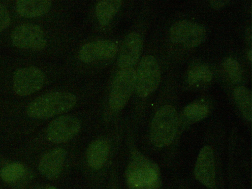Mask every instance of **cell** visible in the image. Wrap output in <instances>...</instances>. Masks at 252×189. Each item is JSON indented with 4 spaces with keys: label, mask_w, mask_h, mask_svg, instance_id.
<instances>
[{
    "label": "cell",
    "mask_w": 252,
    "mask_h": 189,
    "mask_svg": "<svg viewBox=\"0 0 252 189\" xmlns=\"http://www.w3.org/2000/svg\"><path fill=\"white\" fill-rule=\"evenodd\" d=\"M76 102V96L70 93L53 92L32 101L28 105L27 112L32 118L46 119L69 110Z\"/></svg>",
    "instance_id": "obj_1"
},
{
    "label": "cell",
    "mask_w": 252,
    "mask_h": 189,
    "mask_svg": "<svg viewBox=\"0 0 252 189\" xmlns=\"http://www.w3.org/2000/svg\"><path fill=\"white\" fill-rule=\"evenodd\" d=\"M126 178L130 189H159L161 184L158 165L138 153L128 165Z\"/></svg>",
    "instance_id": "obj_2"
},
{
    "label": "cell",
    "mask_w": 252,
    "mask_h": 189,
    "mask_svg": "<svg viewBox=\"0 0 252 189\" xmlns=\"http://www.w3.org/2000/svg\"><path fill=\"white\" fill-rule=\"evenodd\" d=\"M176 109L166 105L157 112L152 121L150 137L152 143L158 147L167 146L172 141L178 126Z\"/></svg>",
    "instance_id": "obj_3"
},
{
    "label": "cell",
    "mask_w": 252,
    "mask_h": 189,
    "mask_svg": "<svg viewBox=\"0 0 252 189\" xmlns=\"http://www.w3.org/2000/svg\"><path fill=\"white\" fill-rule=\"evenodd\" d=\"M160 71L156 59L151 55L141 60L135 75V90L141 97H145L158 88L160 81Z\"/></svg>",
    "instance_id": "obj_4"
},
{
    "label": "cell",
    "mask_w": 252,
    "mask_h": 189,
    "mask_svg": "<svg viewBox=\"0 0 252 189\" xmlns=\"http://www.w3.org/2000/svg\"><path fill=\"white\" fill-rule=\"evenodd\" d=\"M136 71L133 68L121 69L116 74L111 87L109 104L115 111L126 105L135 87Z\"/></svg>",
    "instance_id": "obj_5"
},
{
    "label": "cell",
    "mask_w": 252,
    "mask_h": 189,
    "mask_svg": "<svg viewBox=\"0 0 252 189\" xmlns=\"http://www.w3.org/2000/svg\"><path fill=\"white\" fill-rule=\"evenodd\" d=\"M169 35L171 40L188 48L199 46L205 40L206 31L201 25L189 20L175 22L171 27Z\"/></svg>",
    "instance_id": "obj_6"
},
{
    "label": "cell",
    "mask_w": 252,
    "mask_h": 189,
    "mask_svg": "<svg viewBox=\"0 0 252 189\" xmlns=\"http://www.w3.org/2000/svg\"><path fill=\"white\" fill-rule=\"evenodd\" d=\"M13 45L17 48L38 51L43 49L47 43L42 28L34 24H23L17 26L11 34Z\"/></svg>",
    "instance_id": "obj_7"
},
{
    "label": "cell",
    "mask_w": 252,
    "mask_h": 189,
    "mask_svg": "<svg viewBox=\"0 0 252 189\" xmlns=\"http://www.w3.org/2000/svg\"><path fill=\"white\" fill-rule=\"evenodd\" d=\"M45 80L44 73L35 66H28L18 69L13 79L15 92L22 96L28 95L40 90Z\"/></svg>",
    "instance_id": "obj_8"
},
{
    "label": "cell",
    "mask_w": 252,
    "mask_h": 189,
    "mask_svg": "<svg viewBox=\"0 0 252 189\" xmlns=\"http://www.w3.org/2000/svg\"><path fill=\"white\" fill-rule=\"evenodd\" d=\"M78 119L72 116H62L54 120L47 128V136L53 143H62L73 137L80 128Z\"/></svg>",
    "instance_id": "obj_9"
},
{
    "label": "cell",
    "mask_w": 252,
    "mask_h": 189,
    "mask_svg": "<svg viewBox=\"0 0 252 189\" xmlns=\"http://www.w3.org/2000/svg\"><path fill=\"white\" fill-rule=\"evenodd\" d=\"M118 51V46L114 42L101 40L87 43L79 50L78 56L84 63L113 58Z\"/></svg>",
    "instance_id": "obj_10"
},
{
    "label": "cell",
    "mask_w": 252,
    "mask_h": 189,
    "mask_svg": "<svg viewBox=\"0 0 252 189\" xmlns=\"http://www.w3.org/2000/svg\"><path fill=\"white\" fill-rule=\"evenodd\" d=\"M143 47L142 39L136 32H131L125 37L118 59L121 69L132 68L140 58Z\"/></svg>",
    "instance_id": "obj_11"
},
{
    "label": "cell",
    "mask_w": 252,
    "mask_h": 189,
    "mask_svg": "<svg viewBox=\"0 0 252 189\" xmlns=\"http://www.w3.org/2000/svg\"><path fill=\"white\" fill-rule=\"evenodd\" d=\"M194 175L196 179L209 188L215 184V170L213 152L209 146L201 150L195 166Z\"/></svg>",
    "instance_id": "obj_12"
},
{
    "label": "cell",
    "mask_w": 252,
    "mask_h": 189,
    "mask_svg": "<svg viewBox=\"0 0 252 189\" xmlns=\"http://www.w3.org/2000/svg\"><path fill=\"white\" fill-rule=\"evenodd\" d=\"M65 157V151L62 148L52 150L41 158L39 170L45 177L54 179L60 175Z\"/></svg>",
    "instance_id": "obj_13"
},
{
    "label": "cell",
    "mask_w": 252,
    "mask_h": 189,
    "mask_svg": "<svg viewBox=\"0 0 252 189\" xmlns=\"http://www.w3.org/2000/svg\"><path fill=\"white\" fill-rule=\"evenodd\" d=\"M52 1L49 0H18L16 2V10L21 16L27 18L41 16L51 8Z\"/></svg>",
    "instance_id": "obj_14"
},
{
    "label": "cell",
    "mask_w": 252,
    "mask_h": 189,
    "mask_svg": "<svg viewBox=\"0 0 252 189\" xmlns=\"http://www.w3.org/2000/svg\"><path fill=\"white\" fill-rule=\"evenodd\" d=\"M109 152L107 143L98 140L92 143L87 152V160L89 165L94 169L100 168L105 162Z\"/></svg>",
    "instance_id": "obj_15"
},
{
    "label": "cell",
    "mask_w": 252,
    "mask_h": 189,
    "mask_svg": "<svg viewBox=\"0 0 252 189\" xmlns=\"http://www.w3.org/2000/svg\"><path fill=\"white\" fill-rule=\"evenodd\" d=\"M122 1L104 0L99 1L95 7V13L99 23L103 26L107 25L120 9Z\"/></svg>",
    "instance_id": "obj_16"
},
{
    "label": "cell",
    "mask_w": 252,
    "mask_h": 189,
    "mask_svg": "<svg viewBox=\"0 0 252 189\" xmlns=\"http://www.w3.org/2000/svg\"><path fill=\"white\" fill-rule=\"evenodd\" d=\"M234 97L244 117L249 121L252 120V93L247 88L241 86L234 91Z\"/></svg>",
    "instance_id": "obj_17"
},
{
    "label": "cell",
    "mask_w": 252,
    "mask_h": 189,
    "mask_svg": "<svg viewBox=\"0 0 252 189\" xmlns=\"http://www.w3.org/2000/svg\"><path fill=\"white\" fill-rule=\"evenodd\" d=\"M212 73L210 69L205 65L197 64L191 67L188 71V83L193 86L204 84L211 81Z\"/></svg>",
    "instance_id": "obj_18"
},
{
    "label": "cell",
    "mask_w": 252,
    "mask_h": 189,
    "mask_svg": "<svg viewBox=\"0 0 252 189\" xmlns=\"http://www.w3.org/2000/svg\"><path fill=\"white\" fill-rule=\"evenodd\" d=\"M208 113V109L204 105L193 103L187 106L184 110L185 118L191 122H197L205 118Z\"/></svg>",
    "instance_id": "obj_19"
},
{
    "label": "cell",
    "mask_w": 252,
    "mask_h": 189,
    "mask_svg": "<svg viewBox=\"0 0 252 189\" xmlns=\"http://www.w3.org/2000/svg\"><path fill=\"white\" fill-rule=\"evenodd\" d=\"M25 171V168L22 164L13 163L2 168L0 172V176L5 181H15L22 177Z\"/></svg>",
    "instance_id": "obj_20"
},
{
    "label": "cell",
    "mask_w": 252,
    "mask_h": 189,
    "mask_svg": "<svg viewBox=\"0 0 252 189\" xmlns=\"http://www.w3.org/2000/svg\"><path fill=\"white\" fill-rule=\"evenodd\" d=\"M223 67L229 78L234 82H238L242 78V72L238 62L233 58L227 57L223 60Z\"/></svg>",
    "instance_id": "obj_21"
},
{
    "label": "cell",
    "mask_w": 252,
    "mask_h": 189,
    "mask_svg": "<svg viewBox=\"0 0 252 189\" xmlns=\"http://www.w3.org/2000/svg\"><path fill=\"white\" fill-rule=\"evenodd\" d=\"M10 17L7 9L0 4V32L6 29L10 24Z\"/></svg>",
    "instance_id": "obj_22"
},
{
    "label": "cell",
    "mask_w": 252,
    "mask_h": 189,
    "mask_svg": "<svg viewBox=\"0 0 252 189\" xmlns=\"http://www.w3.org/2000/svg\"><path fill=\"white\" fill-rule=\"evenodd\" d=\"M210 2L211 6L214 8H220L227 4V3L228 2V1L213 0L211 1Z\"/></svg>",
    "instance_id": "obj_23"
},
{
    "label": "cell",
    "mask_w": 252,
    "mask_h": 189,
    "mask_svg": "<svg viewBox=\"0 0 252 189\" xmlns=\"http://www.w3.org/2000/svg\"><path fill=\"white\" fill-rule=\"evenodd\" d=\"M248 58L250 61L252 60V50L250 49L248 52Z\"/></svg>",
    "instance_id": "obj_24"
},
{
    "label": "cell",
    "mask_w": 252,
    "mask_h": 189,
    "mask_svg": "<svg viewBox=\"0 0 252 189\" xmlns=\"http://www.w3.org/2000/svg\"><path fill=\"white\" fill-rule=\"evenodd\" d=\"M46 189H56L53 187H50L46 188Z\"/></svg>",
    "instance_id": "obj_25"
}]
</instances>
